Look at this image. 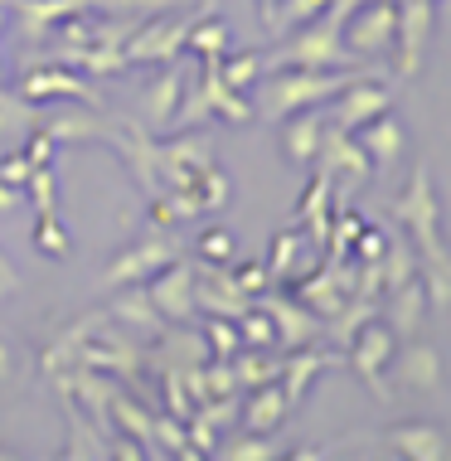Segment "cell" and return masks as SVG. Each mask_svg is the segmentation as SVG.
I'll return each instance as SVG.
<instances>
[{
  "instance_id": "cell-1",
  "label": "cell",
  "mask_w": 451,
  "mask_h": 461,
  "mask_svg": "<svg viewBox=\"0 0 451 461\" xmlns=\"http://www.w3.org/2000/svg\"><path fill=\"white\" fill-rule=\"evenodd\" d=\"M393 30H398V10L393 5H369L365 15L349 24V44H355L359 54H379V49H388V40H393Z\"/></svg>"
},
{
  "instance_id": "cell-2",
  "label": "cell",
  "mask_w": 451,
  "mask_h": 461,
  "mask_svg": "<svg viewBox=\"0 0 451 461\" xmlns=\"http://www.w3.org/2000/svg\"><path fill=\"white\" fill-rule=\"evenodd\" d=\"M393 442H408L412 456H442V432H422V428H398Z\"/></svg>"
},
{
  "instance_id": "cell-3",
  "label": "cell",
  "mask_w": 451,
  "mask_h": 461,
  "mask_svg": "<svg viewBox=\"0 0 451 461\" xmlns=\"http://www.w3.org/2000/svg\"><path fill=\"white\" fill-rule=\"evenodd\" d=\"M204 248H209V258H229V233H209V239H204Z\"/></svg>"
}]
</instances>
